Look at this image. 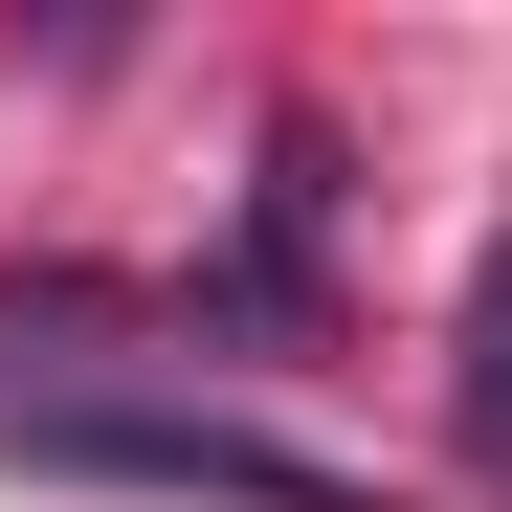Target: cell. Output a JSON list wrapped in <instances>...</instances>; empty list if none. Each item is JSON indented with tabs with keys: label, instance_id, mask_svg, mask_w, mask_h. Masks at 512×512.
<instances>
[{
	"label": "cell",
	"instance_id": "obj_1",
	"mask_svg": "<svg viewBox=\"0 0 512 512\" xmlns=\"http://www.w3.org/2000/svg\"><path fill=\"white\" fill-rule=\"evenodd\" d=\"M0 446L23 468H90V490H201V512H357L312 446H268V423H179V401H0Z\"/></svg>",
	"mask_w": 512,
	"mask_h": 512
},
{
	"label": "cell",
	"instance_id": "obj_2",
	"mask_svg": "<svg viewBox=\"0 0 512 512\" xmlns=\"http://www.w3.org/2000/svg\"><path fill=\"white\" fill-rule=\"evenodd\" d=\"M468 446L512 468V245H490V290H468Z\"/></svg>",
	"mask_w": 512,
	"mask_h": 512
}]
</instances>
